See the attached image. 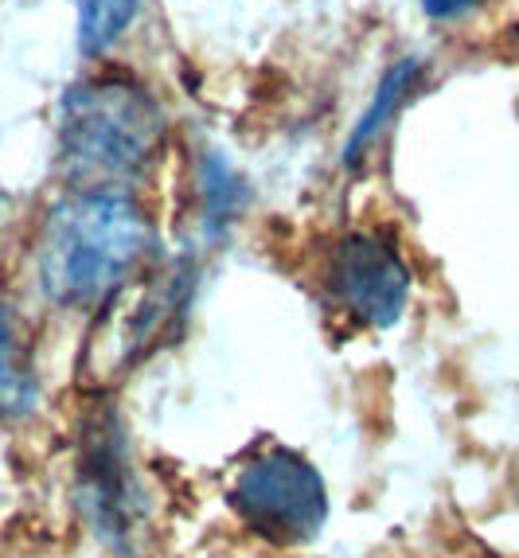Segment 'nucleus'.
<instances>
[{"label": "nucleus", "instance_id": "obj_11", "mask_svg": "<svg viewBox=\"0 0 519 558\" xmlns=\"http://www.w3.org/2000/svg\"><path fill=\"white\" fill-rule=\"evenodd\" d=\"M469 4H476V0H422V9H426V16H434V20L457 16V12H464Z\"/></svg>", "mask_w": 519, "mask_h": 558}, {"label": "nucleus", "instance_id": "obj_9", "mask_svg": "<svg viewBox=\"0 0 519 558\" xmlns=\"http://www.w3.org/2000/svg\"><path fill=\"white\" fill-rule=\"evenodd\" d=\"M39 387L32 372H24V363L16 360V340H12L9 313L0 308V418H28L36 410Z\"/></svg>", "mask_w": 519, "mask_h": 558}, {"label": "nucleus", "instance_id": "obj_8", "mask_svg": "<svg viewBox=\"0 0 519 558\" xmlns=\"http://www.w3.org/2000/svg\"><path fill=\"white\" fill-rule=\"evenodd\" d=\"M414 78H418V63H414V59H407V63H395L387 75H383V83H379V90H375V98H371L367 113H363L360 125L352 130L348 145H343V165H355L371 141L379 137V130L387 125L390 113L399 110V102L407 98L410 86H414Z\"/></svg>", "mask_w": 519, "mask_h": 558}, {"label": "nucleus", "instance_id": "obj_5", "mask_svg": "<svg viewBox=\"0 0 519 558\" xmlns=\"http://www.w3.org/2000/svg\"><path fill=\"white\" fill-rule=\"evenodd\" d=\"M325 286L336 305L367 328H390L410 298V266L379 231H348L333 242Z\"/></svg>", "mask_w": 519, "mask_h": 558}, {"label": "nucleus", "instance_id": "obj_2", "mask_svg": "<svg viewBox=\"0 0 519 558\" xmlns=\"http://www.w3.org/2000/svg\"><path fill=\"white\" fill-rule=\"evenodd\" d=\"M165 141V110L145 86L102 75L67 90L59 110V168L74 192H125Z\"/></svg>", "mask_w": 519, "mask_h": 558}, {"label": "nucleus", "instance_id": "obj_7", "mask_svg": "<svg viewBox=\"0 0 519 558\" xmlns=\"http://www.w3.org/2000/svg\"><path fill=\"white\" fill-rule=\"evenodd\" d=\"M200 192H204L207 239H219V234L239 219L242 204H246V184L234 177V168L227 165L219 153H207V157L200 160Z\"/></svg>", "mask_w": 519, "mask_h": 558}, {"label": "nucleus", "instance_id": "obj_10", "mask_svg": "<svg viewBox=\"0 0 519 558\" xmlns=\"http://www.w3.org/2000/svg\"><path fill=\"white\" fill-rule=\"evenodd\" d=\"M137 0H79V47L83 56H98L121 32L130 28Z\"/></svg>", "mask_w": 519, "mask_h": 558}, {"label": "nucleus", "instance_id": "obj_4", "mask_svg": "<svg viewBox=\"0 0 519 558\" xmlns=\"http://www.w3.org/2000/svg\"><path fill=\"white\" fill-rule=\"evenodd\" d=\"M227 504L246 531L274 547H305L328 523V488L309 457L286 446L251 457L234 473Z\"/></svg>", "mask_w": 519, "mask_h": 558}, {"label": "nucleus", "instance_id": "obj_1", "mask_svg": "<svg viewBox=\"0 0 519 558\" xmlns=\"http://www.w3.org/2000/svg\"><path fill=\"white\" fill-rule=\"evenodd\" d=\"M153 258V227L130 192H71L44 219L36 278L59 308L90 313L113 301Z\"/></svg>", "mask_w": 519, "mask_h": 558}, {"label": "nucleus", "instance_id": "obj_6", "mask_svg": "<svg viewBox=\"0 0 519 558\" xmlns=\"http://www.w3.org/2000/svg\"><path fill=\"white\" fill-rule=\"evenodd\" d=\"M188 293H192V266L177 262L165 270H141L118 298L98 308V340H113L110 367L141 360L153 352L157 340H165L177 320L184 317Z\"/></svg>", "mask_w": 519, "mask_h": 558}, {"label": "nucleus", "instance_id": "obj_3", "mask_svg": "<svg viewBox=\"0 0 519 558\" xmlns=\"http://www.w3.org/2000/svg\"><path fill=\"white\" fill-rule=\"evenodd\" d=\"M74 504L86 531L113 555H141L153 500L133 461L125 422L110 402L86 407L74 438Z\"/></svg>", "mask_w": 519, "mask_h": 558}]
</instances>
